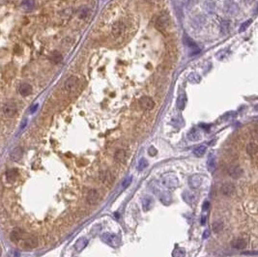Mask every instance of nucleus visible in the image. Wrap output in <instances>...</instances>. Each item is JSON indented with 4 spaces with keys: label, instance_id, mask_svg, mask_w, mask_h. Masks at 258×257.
<instances>
[{
    "label": "nucleus",
    "instance_id": "obj_21",
    "mask_svg": "<svg viewBox=\"0 0 258 257\" xmlns=\"http://www.w3.org/2000/svg\"><path fill=\"white\" fill-rule=\"evenodd\" d=\"M19 92L21 96L27 97L32 93V86L28 83H22L19 88Z\"/></svg>",
    "mask_w": 258,
    "mask_h": 257
},
{
    "label": "nucleus",
    "instance_id": "obj_52",
    "mask_svg": "<svg viewBox=\"0 0 258 257\" xmlns=\"http://www.w3.org/2000/svg\"><path fill=\"white\" fill-rule=\"evenodd\" d=\"M146 1H148V2H151V1H153V0H146Z\"/></svg>",
    "mask_w": 258,
    "mask_h": 257
},
{
    "label": "nucleus",
    "instance_id": "obj_11",
    "mask_svg": "<svg viewBox=\"0 0 258 257\" xmlns=\"http://www.w3.org/2000/svg\"><path fill=\"white\" fill-rule=\"evenodd\" d=\"M183 199L186 203L190 205H194V203L197 201V196L193 191L191 190H186L183 192Z\"/></svg>",
    "mask_w": 258,
    "mask_h": 257
},
{
    "label": "nucleus",
    "instance_id": "obj_14",
    "mask_svg": "<svg viewBox=\"0 0 258 257\" xmlns=\"http://www.w3.org/2000/svg\"><path fill=\"white\" fill-rule=\"evenodd\" d=\"M23 156V150L21 147H16L10 153V159L13 162H19Z\"/></svg>",
    "mask_w": 258,
    "mask_h": 257
},
{
    "label": "nucleus",
    "instance_id": "obj_42",
    "mask_svg": "<svg viewBox=\"0 0 258 257\" xmlns=\"http://www.w3.org/2000/svg\"><path fill=\"white\" fill-rule=\"evenodd\" d=\"M148 153H149V155H150L151 157H155V156L157 155L158 151H157V149H156L154 146H151V147L149 148V150H148Z\"/></svg>",
    "mask_w": 258,
    "mask_h": 257
},
{
    "label": "nucleus",
    "instance_id": "obj_37",
    "mask_svg": "<svg viewBox=\"0 0 258 257\" xmlns=\"http://www.w3.org/2000/svg\"><path fill=\"white\" fill-rule=\"evenodd\" d=\"M222 229H223V223L221 221H215L213 223V231L215 233H219Z\"/></svg>",
    "mask_w": 258,
    "mask_h": 257
},
{
    "label": "nucleus",
    "instance_id": "obj_31",
    "mask_svg": "<svg viewBox=\"0 0 258 257\" xmlns=\"http://www.w3.org/2000/svg\"><path fill=\"white\" fill-rule=\"evenodd\" d=\"M188 80H189L191 83L195 84V83H198V82H200V80H201V77H200V76H199L198 74H196V73H191V74H190V75H189Z\"/></svg>",
    "mask_w": 258,
    "mask_h": 257
},
{
    "label": "nucleus",
    "instance_id": "obj_24",
    "mask_svg": "<svg viewBox=\"0 0 258 257\" xmlns=\"http://www.w3.org/2000/svg\"><path fill=\"white\" fill-rule=\"evenodd\" d=\"M127 158V155H126V151L123 149H119L117 150L114 154V159L117 163H125Z\"/></svg>",
    "mask_w": 258,
    "mask_h": 257
},
{
    "label": "nucleus",
    "instance_id": "obj_23",
    "mask_svg": "<svg viewBox=\"0 0 258 257\" xmlns=\"http://www.w3.org/2000/svg\"><path fill=\"white\" fill-rule=\"evenodd\" d=\"M6 178L9 182H16L19 178V172H17V169L16 168H12V169H9L6 173Z\"/></svg>",
    "mask_w": 258,
    "mask_h": 257
},
{
    "label": "nucleus",
    "instance_id": "obj_17",
    "mask_svg": "<svg viewBox=\"0 0 258 257\" xmlns=\"http://www.w3.org/2000/svg\"><path fill=\"white\" fill-rule=\"evenodd\" d=\"M98 199H99V192H98L97 190L92 189V190H90L88 191L86 200H87V202L89 203V204L90 205L96 204V202L98 201Z\"/></svg>",
    "mask_w": 258,
    "mask_h": 257
},
{
    "label": "nucleus",
    "instance_id": "obj_20",
    "mask_svg": "<svg viewBox=\"0 0 258 257\" xmlns=\"http://www.w3.org/2000/svg\"><path fill=\"white\" fill-rule=\"evenodd\" d=\"M205 21H206V19L203 16H197L193 17V20L191 21V24L193 26V28L195 29H201L204 24H205Z\"/></svg>",
    "mask_w": 258,
    "mask_h": 257
},
{
    "label": "nucleus",
    "instance_id": "obj_16",
    "mask_svg": "<svg viewBox=\"0 0 258 257\" xmlns=\"http://www.w3.org/2000/svg\"><path fill=\"white\" fill-rule=\"evenodd\" d=\"M24 234H23V231L20 228H16L14 229L13 231L11 232L10 234V239L13 243H19L21 239L23 238Z\"/></svg>",
    "mask_w": 258,
    "mask_h": 257
},
{
    "label": "nucleus",
    "instance_id": "obj_2",
    "mask_svg": "<svg viewBox=\"0 0 258 257\" xmlns=\"http://www.w3.org/2000/svg\"><path fill=\"white\" fill-rule=\"evenodd\" d=\"M20 247H21L24 250H31L38 246V240L36 237L29 236V237H23L21 240L19 242Z\"/></svg>",
    "mask_w": 258,
    "mask_h": 257
},
{
    "label": "nucleus",
    "instance_id": "obj_1",
    "mask_svg": "<svg viewBox=\"0 0 258 257\" xmlns=\"http://www.w3.org/2000/svg\"><path fill=\"white\" fill-rule=\"evenodd\" d=\"M161 185L162 187L164 188L165 190H174L178 187L179 185V181L176 177L175 174L173 173H167L164 174L161 178Z\"/></svg>",
    "mask_w": 258,
    "mask_h": 257
},
{
    "label": "nucleus",
    "instance_id": "obj_41",
    "mask_svg": "<svg viewBox=\"0 0 258 257\" xmlns=\"http://www.w3.org/2000/svg\"><path fill=\"white\" fill-rule=\"evenodd\" d=\"M131 182H132V177H131V176H130L128 179H126L125 181L123 182V184H122V187H123V189H126V188H128L129 186L131 184Z\"/></svg>",
    "mask_w": 258,
    "mask_h": 257
},
{
    "label": "nucleus",
    "instance_id": "obj_28",
    "mask_svg": "<svg viewBox=\"0 0 258 257\" xmlns=\"http://www.w3.org/2000/svg\"><path fill=\"white\" fill-rule=\"evenodd\" d=\"M207 151V147L205 145H199L196 148H194L193 150V154L196 156L197 158H201L204 156V154Z\"/></svg>",
    "mask_w": 258,
    "mask_h": 257
},
{
    "label": "nucleus",
    "instance_id": "obj_25",
    "mask_svg": "<svg viewBox=\"0 0 258 257\" xmlns=\"http://www.w3.org/2000/svg\"><path fill=\"white\" fill-rule=\"evenodd\" d=\"M201 138L200 132L196 130V129H191L189 134H188V139L192 141V142H195V141H198Z\"/></svg>",
    "mask_w": 258,
    "mask_h": 257
},
{
    "label": "nucleus",
    "instance_id": "obj_7",
    "mask_svg": "<svg viewBox=\"0 0 258 257\" xmlns=\"http://www.w3.org/2000/svg\"><path fill=\"white\" fill-rule=\"evenodd\" d=\"M3 113L6 117H13L17 111L16 104L13 101H9L3 105Z\"/></svg>",
    "mask_w": 258,
    "mask_h": 257
},
{
    "label": "nucleus",
    "instance_id": "obj_5",
    "mask_svg": "<svg viewBox=\"0 0 258 257\" xmlns=\"http://www.w3.org/2000/svg\"><path fill=\"white\" fill-rule=\"evenodd\" d=\"M101 239H102V241L104 242L106 245L113 246V247H116L120 245V238H119V236L115 235V234L104 233L101 236Z\"/></svg>",
    "mask_w": 258,
    "mask_h": 257
},
{
    "label": "nucleus",
    "instance_id": "obj_9",
    "mask_svg": "<svg viewBox=\"0 0 258 257\" xmlns=\"http://www.w3.org/2000/svg\"><path fill=\"white\" fill-rule=\"evenodd\" d=\"M139 104L142 108V109L144 110H152L155 106V103L154 101L150 98V97L144 96L139 100Z\"/></svg>",
    "mask_w": 258,
    "mask_h": 257
},
{
    "label": "nucleus",
    "instance_id": "obj_47",
    "mask_svg": "<svg viewBox=\"0 0 258 257\" xmlns=\"http://www.w3.org/2000/svg\"><path fill=\"white\" fill-rule=\"evenodd\" d=\"M209 206H210V203H209L208 201H206V202L203 204V210H207V209L209 208Z\"/></svg>",
    "mask_w": 258,
    "mask_h": 257
},
{
    "label": "nucleus",
    "instance_id": "obj_26",
    "mask_svg": "<svg viewBox=\"0 0 258 257\" xmlns=\"http://www.w3.org/2000/svg\"><path fill=\"white\" fill-rule=\"evenodd\" d=\"M231 246H232L233 249L241 250H244L245 247H246V241L244 240V239H236V240H234L232 242Z\"/></svg>",
    "mask_w": 258,
    "mask_h": 257
},
{
    "label": "nucleus",
    "instance_id": "obj_40",
    "mask_svg": "<svg viewBox=\"0 0 258 257\" xmlns=\"http://www.w3.org/2000/svg\"><path fill=\"white\" fill-rule=\"evenodd\" d=\"M7 257H21V253L16 250H11L7 253Z\"/></svg>",
    "mask_w": 258,
    "mask_h": 257
},
{
    "label": "nucleus",
    "instance_id": "obj_46",
    "mask_svg": "<svg viewBox=\"0 0 258 257\" xmlns=\"http://www.w3.org/2000/svg\"><path fill=\"white\" fill-rule=\"evenodd\" d=\"M209 236H210V231L209 230H205L204 233H203V239H207Z\"/></svg>",
    "mask_w": 258,
    "mask_h": 257
},
{
    "label": "nucleus",
    "instance_id": "obj_15",
    "mask_svg": "<svg viewBox=\"0 0 258 257\" xmlns=\"http://www.w3.org/2000/svg\"><path fill=\"white\" fill-rule=\"evenodd\" d=\"M218 167V159L215 155H209V158L207 159V168L210 172H214Z\"/></svg>",
    "mask_w": 258,
    "mask_h": 257
},
{
    "label": "nucleus",
    "instance_id": "obj_12",
    "mask_svg": "<svg viewBox=\"0 0 258 257\" xmlns=\"http://www.w3.org/2000/svg\"><path fill=\"white\" fill-rule=\"evenodd\" d=\"M220 190H221V193L223 194V195L231 196L235 192V186H234V184L230 183V182L224 183L223 185L221 186Z\"/></svg>",
    "mask_w": 258,
    "mask_h": 257
},
{
    "label": "nucleus",
    "instance_id": "obj_38",
    "mask_svg": "<svg viewBox=\"0 0 258 257\" xmlns=\"http://www.w3.org/2000/svg\"><path fill=\"white\" fill-rule=\"evenodd\" d=\"M50 60L53 61L54 63H60V62L63 60V57H62V55L60 54L59 52H53L51 56H50Z\"/></svg>",
    "mask_w": 258,
    "mask_h": 257
},
{
    "label": "nucleus",
    "instance_id": "obj_18",
    "mask_svg": "<svg viewBox=\"0 0 258 257\" xmlns=\"http://www.w3.org/2000/svg\"><path fill=\"white\" fill-rule=\"evenodd\" d=\"M228 174L232 177V178L234 179H238L240 178V177L242 176L243 174V169L240 166L238 165H232V166H230L229 167V169H228Z\"/></svg>",
    "mask_w": 258,
    "mask_h": 257
},
{
    "label": "nucleus",
    "instance_id": "obj_30",
    "mask_svg": "<svg viewBox=\"0 0 258 257\" xmlns=\"http://www.w3.org/2000/svg\"><path fill=\"white\" fill-rule=\"evenodd\" d=\"M246 153L250 155L251 157L255 156L256 153H257V145H256V143H254V142L248 143L247 146H246Z\"/></svg>",
    "mask_w": 258,
    "mask_h": 257
},
{
    "label": "nucleus",
    "instance_id": "obj_39",
    "mask_svg": "<svg viewBox=\"0 0 258 257\" xmlns=\"http://www.w3.org/2000/svg\"><path fill=\"white\" fill-rule=\"evenodd\" d=\"M252 21L251 20H247L246 21H245L242 25H241V27H240V32H244L246 31L247 28H248V26H250L251 24Z\"/></svg>",
    "mask_w": 258,
    "mask_h": 257
},
{
    "label": "nucleus",
    "instance_id": "obj_35",
    "mask_svg": "<svg viewBox=\"0 0 258 257\" xmlns=\"http://www.w3.org/2000/svg\"><path fill=\"white\" fill-rule=\"evenodd\" d=\"M34 0H23L21 2V8L24 10H31L34 7Z\"/></svg>",
    "mask_w": 258,
    "mask_h": 257
},
{
    "label": "nucleus",
    "instance_id": "obj_33",
    "mask_svg": "<svg viewBox=\"0 0 258 257\" xmlns=\"http://www.w3.org/2000/svg\"><path fill=\"white\" fill-rule=\"evenodd\" d=\"M229 28H230V22L226 20H223L220 22V30L222 34H227L229 32Z\"/></svg>",
    "mask_w": 258,
    "mask_h": 257
},
{
    "label": "nucleus",
    "instance_id": "obj_10",
    "mask_svg": "<svg viewBox=\"0 0 258 257\" xmlns=\"http://www.w3.org/2000/svg\"><path fill=\"white\" fill-rule=\"evenodd\" d=\"M124 31H125V24H124L123 22L118 21V22L113 23L112 28H111V32H112V35L115 38L120 37Z\"/></svg>",
    "mask_w": 258,
    "mask_h": 257
},
{
    "label": "nucleus",
    "instance_id": "obj_45",
    "mask_svg": "<svg viewBox=\"0 0 258 257\" xmlns=\"http://www.w3.org/2000/svg\"><path fill=\"white\" fill-rule=\"evenodd\" d=\"M38 106H39V104H38V103H36V104H34V105L32 106V108H31V109H30V112H31V113H34L35 111H36V110H37V108H38Z\"/></svg>",
    "mask_w": 258,
    "mask_h": 257
},
{
    "label": "nucleus",
    "instance_id": "obj_44",
    "mask_svg": "<svg viewBox=\"0 0 258 257\" xmlns=\"http://www.w3.org/2000/svg\"><path fill=\"white\" fill-rule=\"evenodd\" d=\"M223 52H224L223 50H222V51H219V52L218 53V54H217V58H218V59H223V58L226 56V54H224Z\"/></svg>",
    "mask_w": 258,
    "mask_h": 257
},
{
    "label": "nucleus",
    "instance_id": "obj_27",
    "mask_svg": "<svg viewBox=\"0 0 258 257\" xmlns=\"http://www.w3.org/2000/svg\"><path fill=\"white\" fill-rule=\"evenodd\" d=\"M203 8L205 9V11L210 13V14H213L215 13L216 11V5L213 1H210V0H207V1L204 2L203 4Z\"/></svg>",
    "mask_w": 258,
    "mask_h": 257
},
{
    "label": "nucleus",
    "instance_id": "obj_19",
    "mask_svg": "<svg viewBox=\"0 0 258 257\" xmlns=\"http://www.w3.org/2000/svg\"><path fill=\"white\" fill-rule=\"evenodd\" d=\"M153 206V198L149 196V195H145L142 197L141 199V207L142 210L144 212H148Z\"/></svg>",
    "mask_w": 258,
    "mask_h": 257
},
{
    "label": "nucleus",
    "instance_id": "obj_8",
    "mask_svg": "<svg viewBox=\"0 0 258 257\" xmlns=\"http://www.w3.org/2000/svg\"><path fill=\"white\" fill-rule=\"evenodd\" d=\"M224 11L226 14H228L230 16H235L239 13V7L234 1H232V0H225Z\"/></svg>",
    "mask_w": 258,
    "mask_h": 257
},
{
    "label": "nucleus",
    "instance_id": "obj_6",
    "mask_svg": "<svg viewBox=\"0 0 258 257\" xmlns=\"http://www.w3.org/2000/svg\"><path fill=\"white\" fill-rule=\"evenodd\" d=\"M79 85V79L76 76H70L64 82V89L68 93H72L77 89Z\"/></svg>",
    "mask_w": 258,
    "mask_h": 257
},
{
    "label": "nucleus",
    "instance_id": "obj_3",
    "mask_svg": "<svg viewBox=\"0 0 258 257\" xmlns=\"http://www.w3.org/2000/svg\"><path fill=\"white\" fill-rule=\"evenodd\" d=\"M154 192L158 195L159 200L161 201L164 205H169L172 202V197H171V193L168 190H165L164 188V190H161L159 188H154Z\"/></svg>",
    "mask_w": 258,
    "mask_h": 257
},
{
    "label": "nucleus",
    "instance_id": "obj_51",
    "mask_svg": "<svg viewBox=\"0 0 258 257\" xmlns=\"http://www.w3.org/2000/svg\"><path fill=\"white\" fill-rule=\"evenodd\" d=\"M1 254H2V250H1V247H0V256H1Z\"/></svg>",
    "mask_w": 258,
    "mask_h": 257
},
{
    "label": "nucleus",
    "instance_id": "obj_53",
    "mask_svg": "<svg viewBox=\"0 0 258 257\" xmlns=\"http://www.w3.org/2000/svg\"><path fill=\"white\" fill-rule=\"evenodd\" d=\"M74 257H76V256H74Z\"/></svg>",
    "mask_w": 258,
    "mask_h": 257
},
{
    "label": "nucleus",
    "instance_id": "obj_4",
    "mask_svg": "<svg viewBox=\"0 0 258 257\" xmlns=\"http://www.w3.org/2000/svg\"><path fill=\"white\" fill-rule=\"evenodd\" d=\"M170 24H171L170 16L164 14V15H162V16H159L158 17V20L156 21V28L159 31L164 32L170 27Z\"/></svg>",
    "mask_w": 258,
    "mask_h": 257
},
{
    "label": "nucleus",
    "instance_id": "obj_13",
    "mask_svg": "<svg viewBox=\"0 0 258 257\" xmlns=\"http://www.w3.org/2000/svg\"><path fill=\"white\" fill-rule=\"evenodd\" d=\"M203 184V176L201 175H192L190 178V186L191 189H198Z\"/></svg>",
    "mask_w": 258,
    "mask_h": 257
},
{
    "label": "nucleus",
    "instance_id": "obj_50",
    "mask_svg": "<svg viewBox=\"0 0 258 257\" xmlns=\"http://www.w3.org/2000/svg\"><path fill=\"white\" fill-rule=\"evenodd\" d=\"M255 1V0H245V2L246 3V4H251V3H253Z\"/></svg>",
    "mask_w": 258,
    "mask_h": 257
},
{
    "label": "nucleus",
    "instance_id": "obj_36",
    "mask_svg": "<svg viewBox=\"0 0 258 257\" xmlns=\"http://www.w3.org/2000/svg\"><path fill=\"white\" fill-rule=\"evenodd\" d=\"M148 161L147 159L145 158H140L139 159V162H138V163H137V169L139 170V171H142V170H144L145 168L148 166Z\"/></svg>",
    "mask_w": 258,
    "mask_h": 257
},
{
    "label": "nucleus",
    "instance_id": "obj_34",
    "mask_svg": "<svg viewBox=\"0 0 258 257\" xmlns=\"http://www.w3.org/2000/svg\"><path fill=\"white\" fill-rule=\"evenodd\" d=\"M172 257H185L186 256V250L182 247H176L172 251Z\"/></svg>",
    "mask_w": 258,
    "mask_h": 257
},
{
    "label": "nucleus",
    "instance_id": "obj_49",
    "mask_svg": "<svg viewBox=\"0 0 258 257\" xmlns=\"http://www.w3.org/2000/svg\"><path fill=\"white\" fill-rule=\"evenodd\" d=\"M26 124H27V120H24L23 122H22V124H21V130H22V129H24L25 128V126H26Z\"/></svg>",
    "mask_w": 258,
    "mask_h": 257
},
{
    "label": "nucleus",
    "instance_id": "obj_29",
    "mask_svg": "<svg viewBox=\"0 0 258 257\" xmlns=\"http://www.w3.org/2000/svg\"><path fill=\"white\" fill-rule=\"evenodd\" d=\"M187 104V96L185 94H182L179 96V98L177 100V108L180 110H183L186 108Z\"/></svg>",
    "mask_w": 258,
    "mask_h": 257
},
{
    "label": "nucleus",
    "instance_id": "obj_48",
    "mask_svg": "<svg viewBox=\"0 0 258 257\" xmlns=\"http://www.w3.org/2000/svg\"><path fill=\"white\" fill-rule=\"evenodd\" d=\"M206 223V217L205 216H202L201 218V225H204Z\"/></svg>",
    "mask_w": 258,
    "mask_h": 257
},
{
    "label": "nucleus",
    "instance_id": "obj_32",
    "mask_svg": "<svg viewBox=\"0 0 258 257\" xmlns=\"http://www.w3.org/2000/svg\"><path fill=\"white\" fill-rule=\"evenodd\" d=\"M184 44H185L187 47H189L191 48H193V49H196L197 48L196 45H195V43L189 36H187V35H184Z\"/></svg>",
    "mask_w": 258,
    "mask_h": 257
},
{
    "label": "nucleus",
    "instance_id": "obj_22",
    "mask_svg": "<svg viewBox=\"0 0 258 257\" xmlns=\"http://www.w3.org/2000/svg\"><path fill=\"white\" fill-rule=\"evenodd\" d=\"M88 239L85 238V237H81V238H79L78 240L76 241V245H75V249L77 250V251H81L83 250L85 247L87 246L88 245Z\"/></svg>",
    "mask_w": 258,
    "mask_h": 257
},
{
    "label": "nucleus",
    "instance_id": "obj_43",
    "mask_svg": "<svg viewBox=\"0 0 258 257\" xmlns=\"http://www.w3.org/2000/svg\"><path fill=\"white\" fill-rule=\"evenodd\" d=\"M87 14H88V12H87L86 9H85V8H82L81 11V13H79V16H81V19H84V17L87 16Z\"/></svg>",
    "mask_w": 258,
    "mask_h": 257
}]
</instances>
